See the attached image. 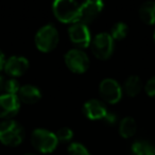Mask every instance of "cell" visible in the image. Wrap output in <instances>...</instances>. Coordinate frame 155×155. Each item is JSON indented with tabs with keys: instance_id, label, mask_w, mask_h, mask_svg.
<instances>
[{
	"instance_id": "cell-1",
	"label": "cell",
	"mask_w": 155,
	"mask_h": 155,
	"mask_svg": "<svg viewBox=\"0 0 155 155\" xmlns=\"http://www.w3.org/2000/svg\"><path fill=\"white\" fill-rule=\"evenodd\" d=\"M26 132L21 124L14 119L0 122V142L8 147H18L22 143Z\"/></svg>"
},
{
	"instance_id": "cell-2",
	"label": "cell",
	"mask_w": 155,
	"mask_h": 155,
	"mask_svg": "<svg viewBox=\"0 0 155 155\" xmlns=\"http://www.w3.org/2000/svg\"><path fill=\"white\" fill-rule=\"evenodd\" d=\"M58 41H60L58 31L51 24L41 27L37 30L34 37V43L36 48L44 53H48L55 49Z\"/></svg>"
},
{
	"instance_id": "cell-3",
	"label": "cell",
	"mask_w": 155,
	"mask_h": 155,
	"mask_svg": "<svg viewBox=\"0 0 155 155\" xmlns=\"http://www.w3.org/2000/svg\"><path fill=\"white\" fill-rule=\"evenodd\" d=\"M81 5L73 0H56L52 5V11L56 19L64 24H74L79 19Z\"/></svg>"
},
{
	"instance_id": "cell-4",
	"label": "cell",
	"mask_w": 155,
	"mask_h": 155,
	"mask_svg": "<svg viewBox=\"0 0 155 155\" xmlns=\"http://www.w3.org/2000/svg\"><path fill=\"white\" fill-rule=\"evenodd\" d=\"M30 140L35 150L45 154L53 152L58 144V140L55 134L49 130L41 129V127L35 129L31 133Z\"/></svg>"
},
{
	"instance_id": "cell-5",
	"label": "cell",
	"mask_w": 155,
	"mask_h": 155,
	"mask_svg": "<svg viewBox=\"0 0 155 155\" xmlns=\"http://www.w3.org/2000/svg\"><path fill=\"white\" fill-rule=\"evenodd\" d=\"M91 48L94 55L101 61L108 60L115 50V41L110 33L101 32L93 37Z\"/></svg>"
},
{
	"instance_id": "cell-6",
	"label": "cell",
	"mask_w": 155,
	"mask_h": 155,
	"mask_svg": "<svg viewBox=\"0 0 155 155\" xmlns=\"http://www.w3.org/2000/svg\"><path fill=\"white\" fill-rule=\"evenodd\" d=\"M65 64L67 68L74 73H84L89 68V58L83 50L70 49L65 54Z\"/></svg>"
},
{
	"instance_id": "cell-7",
	"label": "cell",
	"mask_w": 155,
	"mask_h": 155,
	"mask_svg": "<svg viewBox=\"0 0 155 155\" xmlns=\"http://www.w3.org/2000/svg\"><path fill=\"white\" fill-rule=\"evenodd\" d=\"M68 36L70 41L78 49H85L91 43V33L88 26L81 22H74L68 28Z\"/></svg>"
},
{
	"instance_id": "cell-8",
	"label": "cell",
	"mask_w": 155,
	"mask_h": 155,
	"mask_svg": "<svg viewBox=\"0 0 155 155\" xmlns=\"http://www.w3.org/2000/svg\"><path fill=\"white\" fill-rule=\"evenodd\" d=\"M99 94L103 101L110 104H116L122 98V87L114 79H104L99 85Z\"/></svg>"
},
{
	"instance_id": "cell-9",
	"label": "cell",
	"mask_w": 155,
	"mask_h": 155,
	"mask_svg": "<svg viewBox=\"0 0 155 155\" xmlns=\"http://www.w3.org/2000/svg\"><path fill=\"white\" fill-rule=\"evenodd\" d=\"M104 8V2L100 0H88L81 5L79 19L77 22L88 25L93 22L101 14Z\"/></svg>"
},
{
	"instance_id": "cell-10",
	"label": "cell",
	"mask_w": 155,
	"mask_h": 155,
	"mask_svg": "<svg viewBox=\"0 0 155 155\" xmlns=\"http://www.w3.org/2000/svg\"><path fill=\"white\" fill-rule=\"evenodd\" d=\"M30 63L27 58L22 55H12L5 60L3 70L11 78L21 77L28 71Z\"/></svg>"
},
{
	"instance_id": "cell-11",
	"label": "cell",
	"mask_w": 155,
	"mask_h": 155,
	"mask_svg": "<svg viewBox=\"0 0 155 155\" xmlns=\"http://www.w3.org/2000/svg\"><path fill=\"white\" fill-rule=\"evenodd\" d=\"M20 101L17 96L9 94H0V118L11 119L18 114Z\"/></svg>"
},
{
	"instance_id": "cell-12",
	"label": "cell",
	"mask_w": 155,
	"mask_h": 155,
	"mask_svg": "<svg viewBox=\"0 0 155 155\" xmlns=\"http://www.w3.org/2000/svg\"><path fill=\"white\" fill-rule=\"evenodd\" d=\"M83 114L89 120H103L107 115L105 104L98 99H91L84 103L82 107Z\"/></svg>"
},
{
	"instance_id": "cell-13",
	"label": "cell",
	"mask_w": 155,
	"mask_h": 155,
	"mask_svg": "<svg viewBox=\"0 0 155 155\" xmlns=\"http://www.w3.org/2000/svg\"><path fill=\"white\" fill-rule=\"evenodd\" d=\"M17 97L20 103L35 104L41 99V91L37 86L32 84H25L20 86Z\"/></svg>"
},
{
	"instance_id": "cell-14",
	"label": "cell",
	"mask_w": 155,
	"mask_h": 155,
	"mask_svg": "<svg viewBox=\"0 0 155 155\" xmlns=\"http://www.w3.org/2000/svg\"><path fill=\"white\" fill-rule=\"evenodd\" d=\"M143 84L142 81L138 75H130L127 78L123 84V91L129 97H136L140 94Z\"/></svg>"
},
{
	"instance_id": "cell-15",
	"label": "cell",
	"mask_w": 155,
	"mask_h": 155,
	"mask_svg": "<svg viewBox=\"0 0 155 155\" xmlns=\"http://www.w3.org/2000/svg\"><path fill=\"white\" fill-rule=\"evenodd\" d=\"M137 124L136 121L132 117H124L119 123V134L122 138H131L136 134Z\"/></svg>"
},
{
	"instance_id": "cell-16",
	"label": "cell",
	"mask_w": 155,
	"mask_h": 155,
	"mask_svg": "<svg viewBox=\"0 0 155 155\" xmlns=\"http://www.w3.org/2000/svg\"><path fill=\"white\" fill-rule=\"evenodd\" d=\"M140 19L147 25H155V1H147L139 8Z\"/></svg>"
},
{
	"instance_id": "cell-17",
	"label": "cell",
	"mask_w": 155,
	"mask_h": 155,
	"mask_svg": "<svg viewBox=\"0 0 155 155\" xmlns=\"http://www.w3.org/2000/svg\"><path fill=\"white\" fill-rule=\"evenodd\" d=\"M133 155H155V146L148 140H137L132 146Z\"/></svg>"
},
{
	"instance_id": "cell-18",
	"label": "cell",
	"mask_w": 155,
	"mask_h": 155,
	"mask_svg": "<svg viewBox=\"0 0 155 155\" xmlns=\"http://www.w3.org/2000/svg\"><path fill=\"white\" fill-rule=\"evenodd\" d=\"M129 32V27L125 22L119 21L113 25L112 29H110V36L113 37L114 41H121V39L125 38Z\"/></svg>"
},
{
	"instance_id": "cell-19",
	"label": "cell",
	"mask_w": 155,
	"mask_h": 155,
	"mask_svg": "<svg viewBox=\"0 0 155 155\" xmlns=\"http://www.w3.org/2000/svg\"><path fill=\"white\" fill-rule=\"evenodd\" d=\"M68 155H91L88 149L80 142H71L67 148Z\"/></svg>"
},
{
	"instance_id": "cell-20",
	"label": "cell",
	"mask_w": 155,
	"mask_h": 155,
	"mask_svg": "<svg viewBox=\"0 0 155 155\" xmlns=\"http://www.w3.org/2000/svg\"><path fill=\"white\" fill-rule=\"evenodd\" d=\"M20 88V84L15 78H10L5 80V88H3V94H9V95L17 96L18 91Z\"/></svg>"
},
{
	"instance_id": "cell-21",
	"label": "cell",
	"mask_w": 155,
	"mask_h": 155,
	"mask_svg": "<svg viewBox=\"0 0 155 155\" xmlns=\"http://www.w3.org/2000/svg\"><path fill=\"white\" fill-rule=\"evenodd\" d=\"M55 135L58 140V143H60V142L67 143V142H69L73 138V131L70 127H64L58 129V132L55 133Z\"/></svg>"
},
{
	"instance_id": "cell-22",
	"label": "cell",
	"mask_w": 155,
	"mask_h": 155,
	"mask_svg": "<svg viewBox=\"0 0 155 155\" xmlns=\"http://www.w3.org/2000/svg\"><path fill=\"white\" fill-rule=\"evenodd\" d=\"M143 88L149 97L155 98V75L147 81V83L143 85Z\"/></svg>"
},
{
	"instance_id": "cell-23",
	"label": "cell",
	"mask_w": 155,
	"mask_h": 155,
	"mask_svg": "<svg viewBox=\"0 0 155 155\" xmlns=\"http://www.w3.org/2000/svg\"><path fill=\"white\" fill-rule=\"evenodd\" d=\"M117 115L116 114H113V113H107V115L105 116V118L103 119L104 120V122L106 123V124H108V125H114V124H116L117 123Z\"/></svg>"
},
{
	"instance_id": "cell-24",
	"label": "cell",
	"mask_w": 155,
	"mask_h": 155,
	"mask_svg": "<svg viewBox=\"0 0 155 155\" xmlns=\"http://www.w3.org/2000/svg\"><path fill=\"white\" fill-rule=\"evenodd\" d=\"M5 55L2 52V50L0 49V71L3 70V67H5Z\"/></svg>"
},
{
	"instance_id": "cell-25",
	"label": "cell",
	"mask_w": 155,
	"mask_h": 155,
	"mask_svg": "<svg viewBox=\"0 0 155 155\" xmlns=\"http://www.w3.org/2000/svg\"><path fill=\"white\" fill-rule=\"evenodd\" d=\"M5 79L1 73H0V91H3V88H5Z\"/></svg>"
},
{
	"instance_id": "cell-26",
	"label": "cell",
	"mask_w": 155,
	"mask_h": 155,
	"mask_svg": "<svg viewBox=\"0 0 155 155\" xmlns=\"http://www.w3.org/2000/svg\"><path fill=\"white\" fill-rule=\"evenodd\" d=\"M24 155H37V154H35V153H30V152H29V153H25Z\"/></svg>"
},
{
	"instance_id": "cell-27",
	"label": "cell",
	"mask_w": 155,
	"mask_h": 155,
	"mask_svg": "<svg viewBox=\"0 0 155 155\" xmlns=\"http://www.w3.org/2000/svg\"><path fill=\"white\" fill-rule=\"evenodd\" d=\"M153 39H154V41H155V30H154V33H153Z\"/></svg>"
}]
</instances>
